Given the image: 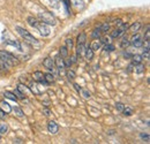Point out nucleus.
I'll return each mask as SVG.
<instances>
[{
  "label": "nucleus",
  "instance_id": "f257e3e1",
  "mask_svg": "<svg viewBox=\"0 0 150 144\" xmlns=\"http://www.w3.org/2000/svg\"><path fill=\"white\" fill-rule=\"evenodd\" d=\"M0 60L4 61L5 64H7L9 67H11V66H16V65H19L18 58L14 56L13 54L6 52V51H0Z\"/></svg>",
  "mask_w": 150,
  "mask_h": 144
},
{
  "label": "nucleus",
  "instance_id": "f03ea898",
  "mask_svg": "<svg viewBox=\"0 0 150 144\" xmlns=\"http://www.w3.org/2000/svg\"><path fill=\"white\" fill-rule=\"evenodd\" d=\"M38 18H40V21H42L43 23H45V24H47V25H56L57 24L56 18H54L51 13H49V12H40V13L38 14Z\"/></svg>",
  "mask_w": 150,
  "mask_h": 144
},
{
  "label": "nucleus",
  "instance_id": "7ed1b4c3",
  "mask_svg": "<svg viewBox=\"0 0 150 144\" xmlns=\"http://www.w3.org/2000/svg\"><path fill=\"white\" fill-rule=\"evenodd\" d=\"M16 31L19 32V35L22 38H24V40H27V42H29L31 44H38V40L28 30H25V29H23L21 27H16Z\"/></svg>",
  "mask_w": 150,
  "mask_h": 144
},
{
  "label": "nucleus",
  "instance_id": "20e7f679",
  "mask_svg": "<svg viewBox=\"0 0 150 144\" xmlns=\"http://www.w3.org/2000/svg\"><path fill=\"white\" fill-rule=\"evenodd\" d=\"M36 29H37L38 31H39V34L42 35L43 37H46L49 36L50 34H51V30H50V27L47 25V24H45V23H43V22H39L38 23V25L36 27Z\"/></svg>",
  "mask_w": 150,
  "mask_h": 144
},
{
  "label": "nucleus",
  "instance_id": "39448f33",
  "mask_svg": "<svg viewBox=\"0 0 150 144\" xmlns=\"http://www.w3.org/2000/svg\"><path fill=\"white\" fill-rule=\"evenodd\" d=\"M127 29H128V25L125 24V23H122L119 28L114 29L112 32H111V38H118V37H120L126 30H127Z\"/></svg>",
  "mask_w": 150,
  "mask_h": 144
},
{
  "label": "nucleus",
  "instance_id": "423d86ee",
  "mask_svg": "<svg viewBox=\"0 0 150 144\" xmlns=\"http://www.w3.org/2000/svg\"><path fill=\"white\" fill-rule=\"evenodd\" d=\"M129 43H131V45H133L134 47H141V46L143 45V40H142L141 36H140L137 32L134 34V36L132 37V39L129 40Z\"/></svg>",
  "mask_w": 150,
  "mask_h": 144
},
{
  "label": "nucleus",
  "instance_id": "0eeeda50",
  "mask_svg": "<svg viewBox=\"0 0 150 144\" xmlns=\"http://www.w3.org/2000/svg\"><path fill=\"white\" fill-rule=\"evenodd\" d=\"M43 66L49 71H53L54 69V60L52 58H45L43 61Z\"/></svg>",
  "mask_w": 150,
  "mask_h": 144
},
{
  "label": "nucleus",
  "instance_id": "6e6552de",
  "mask_svg": "<svg viewBox=\"0 0 150 144\" xmlns=\"http://www.w3.org/2000/svg\"><path fill=\"white\" fill-rule=\"evenodd\" d=\"M47 130H49V133H51V134H57L58 130H59L58 124H57L56 121H50V122L47 124Z\"/></svg>",
  "mask_w": 150,
  "mask_h": 144
},
{
  "label": "nucleus",
  "instance_id": "1a4fd4ad",
  "mask_svg": "<svg viewBox=\"0 0 150 144\" xmlns=\"http://www.w3.org/2000/svg\"><path fill=\"white\" fill-rule=\"evenodd\" d=\"M54 66H57V68L59 69V71H61V69H64L65 68V62H64V58H61L59 54L56 56V59H54Z\"/></svg>",
  "mask_w": 150,
  "mask_h": 144
},
{
  "label": "nucleus",
  "instance_id": "9d476101",
  "mask_svg": "<svg viewBox=\"0 0 150 144\" xmlns=\"http://www.w3.org/2000/svg\"><path fill=\"white\" fill-rule=\"evenodd\" d=\"M100 46H102V44H100V42H99V39H95L91 42V44H90V49L93 50V51H97V50H99L100 49Z\"/></svg>",
  "mask_w": 150,
  "mask_h": 144
},
{
  "label": "nucleus",
  "instance_id": "9b49d317",
  "mask_svg": "<svg viewBox=\"0 0 150 144\" xmlns=\"http://www.w3.org/2000/svg\"><path fill=\"white\" fill-rule=\"evenodd\" d=\"M84 54H86V59L87 60H89V61H91L93 59H94V51L90 49V47H88V49H86V51H84Z\"/></svg>",
  "mask_w": 150,
  "mask_h": 144
},
{
  "label": "nucleus",
  "instance_id": "f8f14e48",
  "mask_svg": "<svg viewBox=\"0 0 150 144\" xmlns=\"http://www.w3.org/2000/svg\"><path fill=\"white\" fill-rule=\"evenodd\" d=\"M86 44H77L76 46V55H82L84 54V51H86Z\"/></svg>",
  "mask_w": 150,
  "mask_h": 144
},
{
  "label": "nucleus",
  "instance_id": "ddd939ff",
  "mask_svg": "<svg viewBox=\"0 0 150 144\" xmlns=\"http://www.w3.org/2000/svg\"><path fill=\"white\" fill-rule=\"evenodd\" d=\"M33 77H34V80L36 81V82H42L43 80H44V74L42 72H35L34 73V75H33Z\"/></svg>",
  "mask_w": 150,
  "mask_h": 144
},
{
  "label": "nucleus",
  "instance_id": "4468645a",
  "mask_svg": "<svg viewBox=\"0 0 150 144\" xmlns=\"http://www.w3.org/2000/svg\"><path fill=\"white\" fill-rule=\"evenodd\" d=\"M27 22H28L29 25H31V27H34V28H36L38 25V23H39L37 18H33V16H29V18H27Z\"/></svg>",
  "mask_w": 150,
  "mask_h": 144
},
{
  "label": "nucleus",
  "instance_id": "2eb2a0df",
  "mask_svg": "<svg viewBox=\"0 0 150 144\" xmlns=\"http://www.w3.org/2000/svg\"><path fill=\"white\" fill-rule=\"evenodd\" d=\"M132 60H133V65H137V64H141V62H142L143 58H142V55H140V54H135V55L132 56Z\"/></svg>",
  "mask_w": 150,
  "mask_h": 144
},
{
  "label": "nucleus",
  "instance_id": "dca6fc26",
  "mask_svg": "<svg viewBox=\"0 0 150 144\" xmlns=\"http://www.w3.org/2000/svg\"><path fill=\"white\" fill-rule=\"evenodd\" d=\"M4 96H5L7 99H11V100H13V102H15V100L18 99V97L15 96V93H13V92H11V91L4 92Z\"/></svg>",
  "mask_w": 150,
  "mask_h": 144
},
{
  "label": "nucleus",
  "instance_id": "f3484780",
  "mask_svg": "<svg viewBox=\"0 0 150 144\" xmlns=\"http://www.w3.org/2000/svg\"><path fill=\"white\" fill-rule=\"evenodd\" d=\"M59 55H60L61 58H67V56H68V49H67L66 46H61V47L59 49Z\"/></svg>",
  "mask_w": 150,
  "mask_h": 144
},
{
  "label": "nucleus",
  "instance_id": "a211bd4d",
  "mask_svg": "<svg viewBox=\"0 0 150 144\" xmlns=\"http://www.w3.org/2000/svg\"><path fill=\"white\" fill-rule=\"evenodd\" d=\"M140 28H141V23H140V22H135V23H133L131 27H129L131 31L134 32V34H136V32L140 30Z\"/></svg>",
  "mask_w": 150,
  "mask_h": 144
},
{
  "label": "nucleus",
  "instance_id": "6ab92c4d",
  "mask_svg": "<svg viewBox=\"0 0 150 144\" xmlns=\"http://www.w3.org/2000/svg\"><path fill=\"white\" fill-rule=\"evenodd\" d=\"M86 40H87V35H86L84 32H81V34L77 36V40H76V43H77V44H84V43H86Z\"/></svg>",
  "mask_w": 150,
  "mask_h": 144
},
{
  "label": "nucleus",
  "instance_id": "aec40b11",
  "mask_svg": "<svg viewBox=\"0 0 150 144\" xmlns=\"http://www.w3.org/2000/svg\"><path fill=\"white\" fill-rule=\"evenodd\" d=\"M69 2H72L76 8H83V7H84L83 0H69Z\"/></svg>",
  "mask_w": 150,
  "mask_h": 144
},
{
  "label": "nucleus",
  "instance_id": "412c9836",
  "mask_svg": "<svg viewBox=\"0 0 150 144\" xmlns=\"http://www.w3.org/2000/svg\"><path fill=\"white\" fill-rule=\"evenodd\" d=\"M44 78H45V81H46L47 83H52V82H54V75L51 74V73H46V74H44Z\"/></svg>",
  "mask_w": 150,
  "mask_h": 144
},
{
  "label": "nucleus",
  "instance_id": "4be33fe9",
  "mask_svg": "<svg viewBox=\"0 0 150 144\" xmlns=\"http://www.w3.org/2000/svg\"><path fill=\"white\" fill-rule=\"evenodd\" d=\"M1 109H4L6 113H9L12 111V107L7 102H1Z\"/></svg>",
  "mask_w": 150,
  "mask_h": 144
},
{
  "label": "nucleus",
  "instance_id": "5701e85b",
  "mask_svg": "<svg viewBox=\"0 0 150 144\" xmlns=\"http://www.w3.org/2000/svg\"><path fill=\"white\" fill-rule=\"evenodd\" d=\"M7 44H9V45L16 47V49L20 50V51H22V46H21V44H20L18 40H7Z\"/></svg>",
  "mask_w": 150,
  "mask_h": 144
},
{
  "label": "nucleus",
  "instance_id": "b1692460",
  "mask_svg": "<svg viewBox=\"0 0 150 144\" xmlns=\"http://www.w3.org/2000/svg\"><path fill=\"white\" fill-rule=\"evenodd\" d=\"M98 29L100 30V32H108L110 30V24L109 23H103L98 27Z\"/></svg>",
  "mask_w": 150,
  "mask_h": 144
},
{
  "label": "nucleus",
  "instance_id": "393cba45",
  "mask_svg": "<svg viewBox=\"0 0 150 144\" xmlns=\"http://www.w3.org/2000/svg\"><path fill=\"white\" fill-rule=\"evenodd\" d=\"M144 69H146V67H144V65H142V62L135 65V72L137 73V74H142V73L144 72Z\"/></svg>",
  "mask_w": 150,
  "mask_h": 144
},
{
  "label": "nucleus",
  "instance_id": "a878e982",
  "mask_svg": "<svg viewBox=\"0 0 150 144\" xmlns=\"http://www.w3.org/2000/svg\"><path fill=\"white\" fill-rule=\"evenodd\" d=\"M133 107H129V106H125V108L122 109V113H124V115H126V116H131L132 114H133Z\"/></svg>",
  "mask_w": 150,
  "mask_h": 144
},
{
  "label": "nucleus",
  "instance_id": "bb28decb",
  "mask_svg": "<svg viewBox=\"0 0 150 144\" xmlns=\"http://www.w3.org/2000/svg\"><path fill=\"white\" fill-rule=\"evenodd\" d=\"M73 45H74V42H73L72 38H67V39L65 40V46H66L68 50H72V49H73Z\"/></svg>",
  "mask_w": 150,
  "mask_h": 144
},
{
  "label": "nucleus",
  "instance_id": "cd10ccee",
  "mask_svg": "<svg viewBox=\"0 0 150 144\" xmlns=\"http://www.w3.org/2000/svg\"><path fill=\"white\" fill-rule=\"evenodd\" d=\"M129 45H131V43H129L128 38H127V37H124L122 40H121V43H120V46H121L122 49H126V47H128Z\"/></svg>",
  "mask_w": 150,
  "mask_h": 144
},
{
  "label": "nucleus",
  "instance_id": "c85d7f7f",
  "mask_svg": "<svg viewBox=\"0 0 150 144\" xmlns=\"http://www.w3.org/2000/svg\"><path fill=\"white\" fill-rule=\"evenodd\" d=\"M100 30L98 29V28H96V29H94L93 30V32H91V37L94 38V39H99L100 38Z\"/></svg>",
  "mask_w": 150,
  "mask_h": 144
},
{
  "label": "nucleus",
  "instance_id": "c756f323",
  "mask_svg": "<svg viewBox=\"0 0 150 144\" xmlns=\"http://www.w3.org/2000/svg\"><path fill=\"white\" fill-rule=\"evenodd\" d=\"M8 131V126L6 124H0V135H5Z\"/></svg>",
  "mask_w": 150,
  "mask_h": 144
},
{
  "label": "nucleus",
  "instance_id": "7c9ffc66",
  "mask_svg": "<svg viewBox=\"0 0 150 144\" xmlns=\"http://www.w3.org/2000/svg\"><path fill=\"white\" fill-rule=\"evenodd\" d=\"M66 76H67V78L68 80H74L75 77H76V73L74 72V71H67V73H66Z\"/></svg>",
  "mask_w": 150,
  "mask_h": 144
},
{
  "label": "nucleus",
  "instance_id": "2f4dec72",
  "mask_svg": "<svg viewBox=\"0 0 150 144\" xmlns=\"http://www.w3.org/2000/svg\"><path fill=\"white\" fill-rule=\"evenodd\" d=\"M99 42H100V44H104V45L110 44L111 43V37H102V38H99Z\"/></svg>",
  "mask_w": 150,
  "mask_h": 144
},
{
  "label": "nucleus",
  "instance_id": "473e14b6",
  "mask_svg": "<svg viewBox=\"0 0 150 144\" xmlns=\"http://www.w3.org/2000/svg\"><path fill=\"white\" fill-rule=\"evenodd\" d=\"M80 92H81V95L83 96V98H86V99H89V98L91 97V93L87 90V89H82Z\"/></svg>",
  "mask_w": 150,
  "mask_h": 144
},
{
  "label": "nucleus",
  "instance_id": "72a5a7b5",
  "mask_svg": "<svg viewBox=\"0 0 150 144\" xmlns=\"http://www.w3.org/2000/svg\"><path fill=\"white\" fill-rule=\"evenodd\" d=\"M140 137L142 138V140H144L147 143H149V141H150V136H149V134L148 133H142L141 135H140Z\"/></svg>",
  "mask_w": 150,
  "mask_h": 144
},
{
  "label": "nucleus",
  "instance_id": "f704fd0d",
  "mask_svg": "<svg viewBox=\"0 0 150 144\" xmlns=\"http://www.w3.org/2000/svg\"><path fill=\"white\" fill-rule=\"evenodd\" d=\"M13 109H14V112H15V114H16L18 116H20V118H22V116L24 115V114H23V111H22V109H21V108H20V107H14V108H13Z\"/></svg>",
  "mask_w": 150,
  "mask_h": 144
},
{
  "label": "nucleus",
  "instance_id": "c9c22d12",
  "mask_svg": "<svg viewBox=\"0 0 150 144\" xmlns=\"http://www.w3.org/2000/svg\"><path fill=\"white\" fill-rule=\"evenodd\" d=\"M104 50H105L106 52H112V51H114V46H113L111 43H110V44H106V45L104 46Z\"/></svg>",
  "mask_w": 150,
  "mask_h": 144
},
{
  "label": "nucleus",
  "instance_id": "e433bc0d",
  "mask_svg": "<svg viewBox=\"0 0 150 144\" xmlns=\"http://www.w3.org/2000/svg\"><path fill=\"white\" fill-rule=\"evenodd\" d=\"M18 90L21 91V92H22V93L24 95V92H28V91H29V89H28V88H27L25 85H23V84H20L19 88H18ZM24 96H25V95H24Z\"/></svg>",
  "mask_w": 150,
  "mask_h": 144
},
{
  "label": "nucleus",
  "instance_id": "4c0bfd02",
  "mask_svg": "<svg viewBox=\"0 0 150 144\" xmlns=\"http://www.w3.org/2000/svg\"><path fill=\"white\" fill-rule=\"evenodd\" d=\"M126 105H124L122 103H115V108H117V111H119V112H122V109L125 108Z\"/></svg>",
  "mask_w": 150,
  "mask_h": 144
},
{
  "label": "nucleus",
  "instance_id": "58836bf2",
  "mask_svg": "<svg viewBox=\"0 0 150 144\" xmlns=\"http://www.w3.org/2000/svg\"><path fill=\"white\" fill-rule=\"evenodd\" d=\"M142 58L146 59V60H149V49H144V50H143Z\"/></svg>",
  "mask_w": 150,
  "mask_h": 144
},
{
  "label": "nucleus",
  "instance_id": "ea45409f",
  "mask_svg": "<svg viewBox=\"0 0 150 144\" xmlns=\"http://www.w3.org/2000/svg\"><path fill=\"white\" fill-rule=\"evenodd\" d=\"M64 62H65V67H71V66L73 65L71 58H69V59H64Z\"/></svg>",
  "mask_w": 150,
  "mask_h": 144
},
{
  "label": "nucleus",
  "instance_id": "a19ab883",
  "mask_svg": "<svg viewBox=\"0 0 150 144\" xmlns=\"http://www.w3.org/2000/svg\"><path fill=\"white\" fill-rule=\"evenodd\" d=\"M122 23H124V22H122V20H120V18H118V20L114 21V25H115V27H120Z\"/></svg>",
  "mask_w": 150,
  "mask_h": 144
},
{
  "label": "nucleus",
  "instance_id": "79ce46f5",
  "mask_svg": "<svg viewBox=\"0 0 150 144\" xmlns=\"http://www.w3.org/2000/svg\"><path fill=\"white\" fill-rule=\"evenodd\" d=\"M6 115H7V114H6V112H5L4 109H1V108H0V119H5V118H6Z\"/></svg>",
  "mask_w": 150,
  "mask_h": 144
},
{
  "label": "nucleus",
  "instance_id": "37998d69",
  "mask_svg": "<svg viewBox=\"0 0 150 144\" xmlns=\"http://www.w3.org/2000/svg\"><path fill=\"white\" fill-rule=\"evenodd\" d=\"M43 113H44L46 116L51 115V111H50V109H47V108H44V109H43Z\"/></svg>",
  "mask_w": 150,
  "mask_h": 144
},
{
  "label": "nucleus",
  "instance_id": "c03bdc74",
  "mask_svg": "<svg viewBox=\"0 0 150 144\" xmlns=\"http://www.w3.org/2000/svg\"><path fill=\"white\" fill-rule=\"evenodd\" d=\"M74 88H75V90L77 91V92H80V91L82 90V89H81V87H80L77 83H74Z\"/></svg>",
  "mask_w": 150,
  "mask_h": 144
},
{
  "label": "nucleus",
  "instance_id": "a18cd8bd",
  "mask_svg": "<svg viewBox=\"0 0 150 144\" xmlns=\"http://www.w3.org/2000/svg\"><path fill=\"white\" fill-rule=\"evenodd\" d=\"M50 2H51V5H53L54 7H58V0H50Z\"/></svg>",
  "mask_w": 150,
  "mask_h": 144
},
{
  "label": "nucleus",
  "instance_id": "49530a36",
  "mask_svg": "<svg viewBox=\"0 0 150 144\" xmlns=\"http://www.w3.org/2000/svg\"><path fill=\"white\" fill-rule=\"evenodd\" d=\"M71 60H72L73 64H75V62H76V55H73V56L71 58Z\"/></svg>",
  "mask_w": 150,
  "mask_h": 144
},
{
  "label": "nucleus",
  "instance_id": "de8ad7c7",
  "mask_svg": "<svg viewBox=\"0 0 150 144\" xmlns=\"http://www.w3.org/2000/svg\"><path fill=\"white\" fill-rule=\"evenodd\" d=\"M13 143H16V144H22L23 142L21 141V140H14V142Z\"/></svg>",
  "mask_w": 150,
  "mask_h": 144
},
{
  "label": "nucleus",
  "instance_id": "09e8293b",
  "mask_svg": "<svg viewBox=\"0 0 150 144\" xmlns=\"http://www.w3.org/2000/svg\"><path fill=\"white\" fill-rule=\"evenodd\" d=\"M0 140H1V135H0Z\"/></svg>",
  "mask_w": 150,
  "mask_h": 144
}]
</instances>
